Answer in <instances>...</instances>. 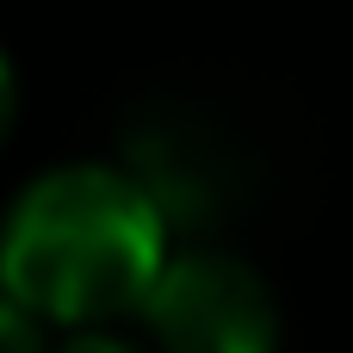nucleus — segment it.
<instances>
[{
    "label": "nucleus",
    "instance_id": "f257e3e1",
    "mask_svg": "<svg viewBox=\"0 0 353 353\" xmlns=\"http://www.w3.org/2000/svg\"><path fill=\"white\" fill-rule=\"evenodd\" d=\"M168 254V217L124 168L68 161L37 174L0 217V292L50 329L118 323Z\"/></svg>",
    "mask_w": 353,
    "mask_h": 353
},
{
    "label": "nucleus",
    "instance_id": "f03ea898",
    "mask_svg": "<svg viewBox=\"0 0 353 353\" xmlns=\"http://www.w3.org/2000/svg\"><path fill=\"white\" fill-rule=\"evenodd\" d=\"M137 310L161 353H279L273 285L223 248L161 254Z\"/></svg>",
    "mask_w": 353,
    "mask_h": 353
},
{
    "label": "nucleus",
    "instance_id": "7ed1b4c3",
    "mask_svg": "<svg viewBox=\"0 0 353 353\" xmlns=\"http://www.w3.org/2000/svg\"><path fill=\"white\" fill-rule=\"evenodd\" d=\"M0 353H50V323L12 292H0Z\"/></svg>",
    "mask_w": 353,
    "mask_h": 353
},
{
    "label": "nucleus",
    "instance_id": "20e7f679",
    "mask_svg": "<svg viewBox=\"0 0 353 353\" xmlns=\"http://www.w3.org/2000/svg\"><path fill=\"white\" fill-rule=\"evenodd\" d=\"M50 353H143V347H130L124 335H112V323H87V329H68V341L50 347Z\"/></svg>",
    "mask_w": 353,
    "mask_h": 353
},
{
    "label": "nucleus",
    "instance_id": "39448f33",
    "mask_svg": "<svg viewBox=\"0 0 353 353\" xmlns=\"http://www.w3.org/2000/svg\"><path fill=\"white\" fill-rule=\"evenodd\" d=\"M12 124H19V74H12V62H6V50H0V149H6V137H12Z\"/></svg>",
    "mask_w": 353,
    "mask_h": 353
}]
</instances>
